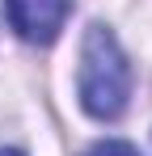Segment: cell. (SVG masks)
<instances>
[{"label": "cell", "instance_id": "obj_2", "mask_svg": "<svg viewBox=\"0 0 152 156\" xmlns=\"http://www.w3.org/2000/svg\"><path fill=\"white\" fill-rule=\"evenodd\" d=\"M9 26L25 42H55L72 13V0H4Z\"/></svg>", "mask_w": 152, "mask_h": 156}, {"label": "cell", "instance_id": "obj_4", "mask_svg": "<svg viewBox=\"0 0 152 156\" xmlns=\"http://www.w3.org/2000/svg\"><path fill=\"white\" fill-rule=\"evenodd\" d=\"M0 156H21V152H13V148H0Z\"/></svg>", "mask_w": 152, "mask_h": 156}, {"label": "cell", "instance_id": "obj_1", "mask_svg": "<svg viewBox=\"0 0 152 156\" xmlns=\"http://www.w3.org/2000/svg\"><path fill=\"white\" fill-rule=\"evenodd\" d=\"M131 97V63H127L118 38L106 26L85 30L80 47V105L93 118H118Z\"/></svg>", "mask_w": 152, "mask_h": 156}, {"label": "cell", "instance_id": "obj_3", "mask_svg": "<svg viewBox=\"0 0 152 156\" xmlns=\"http://www.w3.org/2000/svg\"><path fill=\"white\" fill-rule=\"evenodd\" d=\"M89 156H139L131 144H123V139H106V144H97Z\"/></svg>", "mask_w": 152, "mask_h": 156}]
</instances>
